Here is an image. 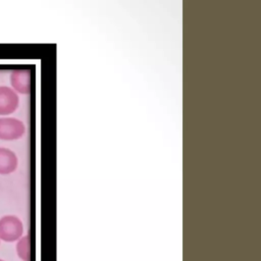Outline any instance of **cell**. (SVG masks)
<instances>
[{"instance_id": "cell-1", "label": "cell", "mask_w": 261, "mask_h": 261, "mask_svg": "<svg viewBox=\"0 0 261 261\" xmlns=\"http://www.w3.org/2000/svg\"><path fill=\"white\" fill-rule=\"evenodd\" d=\"M23 232L21 220L14 215L0 218V239L4 242H14L20 239Z\"/></svg>"}, {"instance_id": "cell-2", "label": "cell", "mask_w": 261, "mask_h": 261, "mask_svg": "<svg viewBox=\"0 0 261 261\" xmlns=\"http://www.w3.org/2000/svg\"><path fill=\"white\" fill-rule=\"evenodd\" d=\"M25 132L23 122L13 117L0 118V140L12 141L17 140Z\"/></svg>"}, {"instance_id": "cell-3", "label": "cell", "mask_w": 261, "mask_h": 261, "mask_svg": "<svg viewBox=\"0 0 261 261\" xmlns=\"http://www.w3.org/2000/svg\"><path fill=\"white\" fill-rule=\"evenodd\" d=\"M19 104V98L11 88L0 86V115H8L14 112Z\"/></svg>"}, {"instance_id": "cell-4", "label": "cell", "mask_w": 261, "mask_h": 261, "mask_svg": "<svg viewBox=\"0 0 261 261\" xmlns=\"http://www.w3.org/2000/svg\"><path fill=\"white\" fill-rule=\"evenodd\" d=\"M10 84L15 93L29 94L31 91V71L29 69H14L10 74Z\"/></svg>"}, {"instance_id": "cell-5", "label": "cell", "mask_w": 261, "mask_h": 261, "mask_svg": "<svg viewBox=\"0 0 261 261\" xmlns=\"http://www.w3.org/2000/svg\"><path fill=\"white\" fill-rule=\"evenodd\" d=\"M18 159L10 149L0 147V174H9L17 167Z\"/></svg>"}, {"instance_id": "cell-6", "label": "cell", "mask_w": 261, "mask_h": 261, "mask_svg": "<svg viewBox=\"0 0 261 261\" xmlns=\"http://www.w3.org/2000/svg\"><path fill=\"white\" fill-rule=\"evenodd\" d=\"M16 251L18 257L22 261H30L31 256V246H30V237L24 236L20 238L16 245Z\"/></svg>"}, {"instance_id": "cell-7", "label": "cell", "mask_w": 261, "mask_h": 261, "mask_svg": "<svg viewBox=\"0 0 261 261\" xmlns=\"http://www.w3.org/2000/svg\"><path fill=\"white\" fill-rule=\"evenodd\" d=\"M0 261H3V260H1V259H0Z\"/></svg>"}]
</instances>
